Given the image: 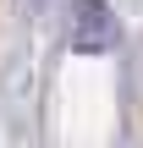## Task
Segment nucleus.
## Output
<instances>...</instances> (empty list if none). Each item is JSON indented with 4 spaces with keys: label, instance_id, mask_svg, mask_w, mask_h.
Instances as JSON below:
<instances>
[{
    "label": "nucleus",
    "instance_id": "nucleus-1",
    "mask_svg": "<svg viewBox=\"0 0 143 148\" xmlns=\"http://www.w3.org/2000/svg\"><path fill=\"white\" fill-rule=\"evenodd\" d=\"M116 44V16L105 0H72V49L99 55Z\"/></svg>",
    "mask_w": 143,
    "mask_h": 148
}]
</instances>
